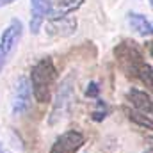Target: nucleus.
I'll use <instances>...</instances> for the list:
<instances>
[{
    "label": "nucleus",
    "instance_id": "4",
    "mask_svg": "<svg viewBox=\"0 0 153 153\" xmlns=\"http://www.w3.org/2000/svg\"><path fill=\"white\" fill-rule=\"evenodd\" d=\"M73 100H75V84H73L71 76H66L61 82L59 91L55 94V100H53V105H52V112L48 116V125L53 126V125L61 123L66 116L70 114Z\"/></svg>",
    "mask_w": 153,
    "mask_h": 153
},
{
    "label": "nucleus",
    "instance_id": "5",
    "mask_svg": "<svg viewBox=\"0 0 153 153\" xmlns=\"http://www.w3.org/2000/svg\"><path fill=\"white\" fill-rule=\"evenodd\" d=\"M32 102V91L27 76H20L14 84L13 96H11V112L13 116H22L25 114L30 107Z\"/></svg>",
    "mask_w": 153,
    "mask_h": 153
},
{
    "label": "nucleus",
    "instance_id": "3",
    "mask_svg": "<svg viewBox=\"0 0 153 153\" xmlns=\"http://www.w3.org/2000/svg\"><path fill=\"white\" fill-rule=\"evenodd\" d=\"M23 30H25V27L20 18H13L7 23V27L2 30V34H0V71L5 70V66L16 53L20 41L23 38Z\"/></svg>",
    "mask_w": 153,
    "mask_h": 153
},
{
    "label": "nucleus",
    "instance_id": "13",
    "mask_svg": "<svg viewBox=\"0 0 153 153\" xmlns=\"http://www.w3.org/2000/svg\"><path fill=\"white\" fill-rule=\"evenodd\" d=\"M107 116H109V105H107V102L102 100V98H96V109L93 111L91 119L96 121V123H100V121H103Z\"/></svg>",
    "mask_w": 153,
    "mask_h": 153
},
{
    "label": "nucleus",
    "instance_id": "14",
    "mask_svg": "<svg viewBox=\"0 0 153 153\" xmlns=\"http://www.w3.org/2000/svg\"><path fill=\"white\" fill-rule=\"evenodd\" d=\"M85 96L87 98H98L100 96V84L98 82H89L87 87H85Z\"/></svg>",
    "mask_w": 153,
    "mask_h": 153
},
{
    "label": "nucleus",
    "instance_id": "1",
    "mask_svg": "<svg viewBox=\"0 0 153 153\" xmlns=\"http://www.w3.org/2000/svg\"><path fill=\"white\" fill-rule=\"evenodd\" d=\"M119 68L130 78L141 80L146 87H152V64L144 61L143 50L132 39H123L112 50Z\"/></svg>",
    "mask_w": 153,
    "mask_h": 153
},
{
    "label": "nucleus",
    "instance_id": "8",
    "mask_svg": "<svg viewBox=\"0 0 153 153\" xmlns=\"http://www.w3.org/2000/svg\"><path fill=\"white\" fill-rule=\"evenodd\" d=\"M52 5L53 0H30V32L39 34V30L43 29L45 22L48 20L50 13H52Z\"/></svg>",
    "mask_w": 153,
    "mask_h": 153
},
{
    "label": "nucleus",
    "instance_id": "10",
    "mask_svg": "<svg viewBox=\"0 0 153 153\" xmlns=\"http://www.w3.org/2000/svg\"><path fill=\"white\" fill-rule=\"evenodd\" d=\"M126 22L130 25V29L137 34V36H143V38H150L153 32V23L152 20L143 14V13H135V11H130L126 14Z\"/></svg>",
    "mask_w": 153,
    "mask_h": 153
},
{
    "label": "nucleus",
    "instance_id": "17",
    "mask_svg": "<svg viewBox=\"0 0 153 153\" xmlns=\"http://www.w3.org/2000/svg\"><path fill=\"white\" fill-rule=\"evenodd\" d=\"M148 2H150V4H153V0H148Z\"/></svg>",
    "mask_w": 153,
    "mask_h": 153
},
{
    "label": "nucleus",
    "instance_id": "7",
    "mask_svg": "<svg viewBox=\"0 0 153 153\" xmlns=\"http://www.w3.org/2000/svg\"><path fill=\"white\" fill-rule=\"evenodd\" d=\"M76 25H78V22L75 16H64V18L46 20L43 27L50 38H68V36L75 34Z\"/></svg>",
    "mask_w": 153,
    "mask_h": 153
},
{
    "label": "nucleus",
    "instance_id": "12",
    "mask_svg": "<svg viewBox=\"0 0 153 153\" xmlns=\"http://www.w3.org/2000/svg\"><path fill=\"white\" fill-rule=\"evenodd\" d=\"M123 112L126 114V117H128L132 123L152 130V126H153L152 116H146V114H143V112H139V111H135V109H130V107H123Z\"/></svg>",
    "mask_w": 153,
    "mask_h": 153
},
{
    "label": "nucleus",
    "instance_id": "16",
    "mask_svg": "<svg viewBox=\"0 0 153 153\" xmlns=\"http://www.w3.org/2000/svg\"><path fill=\"white\" fill-rule=\"evenodd\" d=\"M0 153H11V152H9V150H7V148H5V146L0 143Z\"/></svg>",
    "mask_w": 153,
    "mask_h": 153
},
{
    "label": "nucleus",
    "instance_id": "2",
    "mask_svg": "<svg viewBox=\"0 0 153 153\" xmlns=\"http://www.w3.org/2000/svg\"><path fill=\"white\" fill-rule=\"evenodd\" d=\"M27 78H29L30 91H32V96L36 98V102L38 103H48L52 98V89L59 78V71L53 64V59L52 57H41L30 68V75Z\"/></svg>",
    "mask_w": 153,
    "mask_h": 153
},
{
    "label": "nucleus",
    "instance_id": "9",
    "mask_svg": "<svg viewBox=\"0 0 153 153\" xmlns=\"http://www.w3.org/2000/svg\"><path fill=\"white\" fill-rule=\"evenodd\" d=\"M125 100L132 105V109H135V111H139V112H143L146 116H152L153 103L150 93H146L143 89H137V87H130L125 94Z\"/></svg>",
    "mask_w": 153,
    "mask_h": 153
},
{
    "label": "nucleus",
    "instance_id": "6",
    "mask_svg": "<svg viewBox=\"0 0 153 153\" xmlns=\"http://www.w3.org/2000/svg\"><path fill=\"white\" fill-rule=\"evenodd\" d=\"M85 144V137L78 130H68L61 134L55 143L52 144L50 153H76L82 146Z\"/></svg>",
    "mask_w": 153,
    "mask_h": 153
},
{
    "label": "nucleus",
    "instance_id": "15",
    "mask_svg": "<svg viewBox=\"0 0 153 153\" xmlns=\"http://www.w3.org/2000/svg\"><path fill=\"white\" fill-rule=\"evenodd\" d=\"M16 0H0V9L2 7H7V5H11V4H14Z\"/></svg>",
    "mask_w": 153,
    "mask_h": 153
},
{
    "label": "nucleus",
    "instance_id": "11",
    "mask_svg": "<svg viewBox=\"0 0 153 153\" xmlns=\"http://www.w3.org/2000/svg\"><path fill=\"white\" fill-rule=\"evenodd\" d=\"M85 0H53L52 5V13L48 16V20L52 18H64V16H71L75 11H78L84 5Z\"/></svg>",
    "mask_w": 153,
    "mask_h": 153
}]
</instances>
